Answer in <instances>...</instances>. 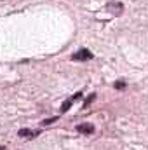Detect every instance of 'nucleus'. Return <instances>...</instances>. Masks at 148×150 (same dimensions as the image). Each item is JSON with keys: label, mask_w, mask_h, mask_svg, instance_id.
Instances as JSON below:
<instances>
[{"label": "nucleus", "mask_w": 148, "mask_h": 150, "mask_svg": "<svg viewBox=\"0 0 148 150\" xmlns=\"http://www.w3.org/2000/svg\"><path fill=\"white\" fill-rule=\"evenodd\" d=\"M77 131H78L80 134H92V133H94V126L89 124V122H82V124L77 126Z\"/></svg>", "instance_id": "7ed1b4c3"}, {"label": "nucleus", "mask_w": 148, "mask_h": 150, "mask_svg": "<svg viewBox=\"0 0 148 150\" xmlns=\"http://www.w3.org/2000/svg\"><path fill=\"white\" fill-rule=\"evenodd\" d=\"M113 87H115V89H125V82H124V80H117Z\"/></svg>", "instance_id": "423d86ee"}, {"label": "nucleus", "mask_w": 148, "mask_h": 150, "mask_svg": "<svg viewBox=\"0 0 148 150\" xmlns=\"http://www.w3.org/2000/svg\"><path fill=\"white\" fill-rule=\"evenodd\" d=\"M75 61H89V59H92V52L89 51V49H80V51H77L73 56Z\"/></svg>", "instance_id": "f257e3e1"}, {"label": "nucleus", "mask_w": 148, "mask_h": 150, "mask_svg": "<svg viewBox=\"0 0 148 150\" xmlns=\"http://www.w3.org/2000/svg\"><path fill=\"white\" fill-rule=\"evenodd\" d=\"M18 134H19L21 138H25V140H32V138H35V136L40 134V131H38V129H35V131H32V129H19Z\"/></svg>", "instance_id": "20e7f679"}, {"label": "nucleus", "mask_w": 148, "mask_h": 150, "mask_svg": "<svg viewBox=\"0 0 148 150\" xmlns=\"http://www.w3.org/2000/svg\"><path fill=\"white\" fill-rule=\"evenodd\" d=\"M78 98H82V93H77L73 98H70V101H65V103H63V107H61V112H66V110L72 107V103H73L75 100H78Z\"/></svg>", "instance_id": "39448f33"}, {"label": "nucleus", "mask_w": 148, "mask_h": 150, "mask_svg": "<svg viewBox=\"0 0 148 150\" xmlns=\"http://www.w3.org/2000/svg\"><path fill=\"white\" fill-rule=\"evenodd\" d=\"M0 150H5V147H0Z\"/></svg>", "instance_id": "0eeeda50"}, {"label": "nucleus", "mask_w": 148, "mask_h": 150, "mask_svg": "<svg viewBox=\"0 0 148 150\" xmlns=\"http://www.w3.org/2000/svg\"><path fill=\"white\" fill-rule=\"evenodd\" d=\"M106 9L110 11L111 14H115V16H118V14H122V11H124V5H122L120 2H117V0H113V2H110V4L106 5Z\"/></svg>", "instance_id": "f03ea898"}]
</instances>
